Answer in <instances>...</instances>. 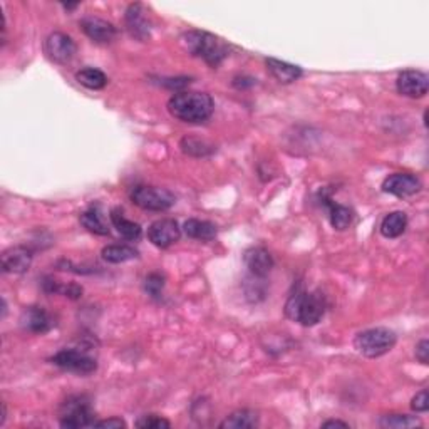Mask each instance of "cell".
Instances as JSON below:
<instances>
[{
  "label": "cell",
  "mask_w": 429,
  "mask_h": 429,
  "mask_svg": "<svg viewBox=\"0 0 429 429\" xmlns=\"http://www.w3.org/2000/svg\"><path fill=\"white\" fill-rule=\"evenodd\" d=\"M214 102L210 94L197 91H180L168 101V111L173 118L190 125H200L213 114Z\"/></svg>",
  "instance_id": "obj_1"
},
{
  "label": "cell",
  "mask_w": 429,
  "mask_h": 429,
  "mask_svg": "<svg viewBox=\"0 0 429 429\" xmlns=\"http://www.w3.org/2000/svg\"><path fill=\"white\" fill-rule=\"evenodd\" d=\"M325 307H327V302H325L324 293H320L319 290H313V292L297 290L287 300L285 316L290 320L299 322L304 327H312V325L319 324L324 317Z\"/></svg>",
  "instance_id": "obj_2"
},
{
  "label": "cell",
  "mask_w": 429,
  "mask_h": 429,
  "mask_svg": "<svg viewBox=\"0 0 429 429\" xmlns=\"http://www.w3.org/2000/svg\"><path fill=\"white\" fill-rule=\"evenodd\" d=\"M180 42L186 53L203 59L206 64L212 67L220 66L228 55V46L220 37H214L208 33L190 30L181 35Z\"/></svg>",
  "instance_id": "obj_3"
},
{
  "label": "cell",
  "mask_w": 429,
  "mask_h": 429,
  "mask_svg": "<svg viewBox=\"0 0 429 429\" xmlns=\"http://www.w3.org/2000/svg\"><path fill=\"white\" fill-rule=\"evenodd\" d=\"M396 343L397 336L394 331L387 327H374L357 334L354 347L357 349V352L369 357V359H376V357L387 354Z\"/></svg>",
  "instance_id": "obj_4"
},
{
  "label": "cell",
  "mask_w": 429,
  "mask_h": 429,
  "mask_svg": "<svg viewBox=\"0 0 429 429\" xmlns=\"http://www.w3.org/2000/svg\"><path fill=\"white\" fill-rule=\"evenodd\" d=\"M61 426L67 429L94 428L96 414L91 408V401L87 396H73L61 406L59 414Z\"/></svg>",
  "instance_id": "obj_5"
},
{
  "label": "cell",
  "mask_w": 429,
  "mask_h": 429,
  "mask_svg": "<svg viewBox=\"0 0 429 429\" xmlns=\"http://www.w3.org/2000/svg\"><path fill=\"white\" fill-rule=\"evenodd\" d=\"M131 201L148 212H166L176 203V197L166 188L140 185L131 192Z\"/></svg>",
  "instance_id": "obj_6"
},
{
  "label": "cell",
  "mask_w": 429,
  "mask_h": 429,
  "mask_svg": "<svg viewBox=\"0 0 429 429\" xmlns=\"http://www.w3.org/2000/svg\"><path fill=\"white\" fill-rule=\"evenodd\" d=\"M51 363L64 371L75 372V374H91L98 369L96 359L79 349H62L53 356Z\"/></svg>",
  "instance_id": "obj_7"
},
{
  "label": "cell",
  "mask_w": 429,
  "mask_h": 429,
  "mask_svg": "<svg viewBox=\"0 0 429 429\" xmlns=\"http://www.w3.org/2000/svg\"><path fill=\"white\" fill-rule=\"evenodd\" d=\"M44 51L47 57L55 64H69L74 59L77 46L71 35L64 33H53L44 42Z\"/></svg>",
  "instance_id": "obj_8"
},
{
  "label": "cell",
  "mask_w": 429,
  "mask_h": 429,
  "mask_svg": "<svg viewBox=\"0 0 429 429\" xmlns=\"http://www.w3.org/2000/svg\"><path fill=\"white\" fill-rule=\"evenodd\" d=\"M181 237V228L176 220L173 218H163V220H156L154 223L149 225L148 228V240L154 247L158 248H168L176 244Z\"/></svg>",
  "instance_id": "obj_9"
},
{
  "label": "cell",
  "mask_w": 429,
  "mask_h": 429,
  "mask_svg": "<svg viewBox=\"0 0 429 429\" xmlns=\"http://www.w3.org/2000/svg\"><path fill=\"white\" fill-rule=\"evenodd\" d=\"M423 188V183L416 174L394 173L383 183V192L394 194L397 198H409Z\"/></svg>",
  "instance_id": "obj_10"
},
{
  "label": "cell",
  "mask_w": 429,
  "mask_h": 429,
  "mask_svg": "<svg viewBox=\"0 0 429 429\" xmlns=\"http://www.w3.org/2000/svg\"><path fill=\"white\" fill-rule=\"evenodd\" d=\"M397 93L403 94L406 98L419 99L428 94L429 89V79L428 75L421 71H404L399 74L396 81Z\"/></svg>",
  "instance_id": "obj_11"
},
{
  "label": "cell",
  "mask_w": 429,
  "mask_h": 429,
  "mask_svg": "<svg viewBox=\"0 0 429 429\" xmlns=\"http://www.w3.org/2000/svg\"><path fill=\"white\" fill-rule=\"evenodd\" d=\"M79 26H81L82 33L96 44H109L118 35V29L113 24L101 17H94V15H87L79 22Z\"/></svg>",
  "instance_id": "obj_12"
},
{
  "label": "cell",
  "mask_w": 429,
  "mask_h": 429,
  "mask_svg": "<svg viewBox=\"0 0 429 429\" xmlns=\"http://www.w3.org/2000/svg\"><path fill=\"white\" fill-rule=\"evenodd\" d=\"M21 325L24 331L33 334H46L55 325L54 317L42 307H29L22 312Z\"/></svg>",
  "instance_id": "obj_13"
},
{
  "label": "cell",
  "mask_w": 429,
  "mask_h": 429,
  "mask_svg": "<svg viewBox=\"0 0 429 429\" xmlns=\"http://www.w3.org/2000/svg\"><path fill=\"white\" fill-rule=\"evenodd\" d=\"M126 27L129 34L138 41H146L151 35V22L146 17V10L141 3H131L126 10Z\"/></svg>",
  "instance_id": "obj_14"
},
{
  "label": "cell",
  "mask_w": 429,
  "mask_h": 429,
  "mask_svg": "<svg viewBox=\"0 0 429 429\" xmlns=\"http://www.w3.org/2000/svg\"><path fill=\"white\" fill-rule=\"evenodd\" d=\"M33 264V252L27 247H12L2 253V270L6 273H26Z\"/></svg>",
  "instance_id": "obj_15"
},
{
  "label": "cell",
  "mask_w": 429,
  "mask_h": 429,
  "mask_svg": "<svg viewBox=\"0 0 429 429\" xmlns=\"http://www.w3.org/2000/svg\"><path fill=\"white\" fill-rule=\"evenodd\" d=\"M244 262L253 277H262V279L268 275L270 270L273 268V258L264 247L248 248L244 253Z\"/></svg>",
  "instance_id": "obj_16"
},
{
  "label": "cell",
  "mask_w": 429,
  "mask_h": 429,
  "mask_svg": "<svg viewBox=\"0 0 429 429\" xmlns=\"http://www.w3.org/2000/svg\"><path fill=\"white\" fill-rule=\"evenodd\" d=\"M265 64H267L268 73L272 74L280 84H292V82H295L302 75V69L299 66L289 64V62L279 61V59L270 57L265 61Z\"/></svg>",
  "instance_id": "obj_17"
},
{
  "label": "cell",
  "mask_w": 429,
  "mask_h": 429,
  "mask_svg": "<svg viewBox=\"0 0 429 429\" xmlns=\"http://www.w3.org/2000/svg\"><path fill=\"white\" fill-rule=\"evenodd\" d=\"M111 221H113L114 228L118 230L119 235H121L122 238H126V240L134 241L141 237V233H143L141 225L136 223V221L128 220V218L122 214V212L119 208H114L113 212H111Z\"/></svg>",
  "instance_id": "obj_18"
},
{
  "label": "cell",
  "mask_w": 429,
  "mask_h": 429,
  "mask_svg": "<svg viewBox=\"0 0 429 429\" xmlns=\"http://www.w3.org/2000/svg\"><path fill=\"white\" fill-rule=\"evenodd\" d=\"M408 214L404 212H391L381 221V233L386 238H397L406 232Z\"/></svg>",
  "instance_id": "obj_19"
},
{
  "label": "cell",
  "mask_w": 429,
  "mask_h": 429,
  "mask_svg": "<svg viewBox=\"0 0 429 429\" xmlns=\"http://www.w3.org/2000/svg\"><path fill=\"white\" fill-rule=\"evenodd\" d=\"M185 233L193 240H201V241H210L217 237V226L212 221L206 220H198V218H190L185 221Z\"/></svg>",
  "instance_id": "obj_20"
},
{
  "label": "cell",
  "mask_w": 429,
  "mask_h": 429,
  "mask_svg": "<svg viewBox=\"0 0 429 429\" xmlns=\"http://www.w3.org/2000/svg\"><path fill=\"white\" fill-rule=\"evenodd\" d=\"M257 426L258 414L252 409H238L220 424L221 429H252Z\"/></svg>",
  "instance_id": "obj_21"
},
{
  "label": "cell",
  "mask_w": 429,
  "mask_h": 429,
  "mask_svg": "<svg viewBox=\"0 0 429 429\" xmlns=\"http://www.w3.org/2000/svg\"><path fill=\"white\" fill-rule=\"evenodd\" d=\"M79 221H81V225L84 226L87 232L94 233V235H109V228L104 223V218H102L99 206H93V208L82 212L79 214Z\"/></svg>",
  "instance_id": "obj_22"
},
{
  "label": "cell",
  "mask_w": 429,
  "mask_h": 429,
  "mask_svg": "<svg viewBox=\"0 0 429 429\" xmlns=\"http://www.w3.org/2000/svg\"><path fill=\"white\" fill-rule=\"evenodd\" d=\"M102 260L107 264H125V262L134 260L140 255L136 248L129 247V245H107L101 252Z\"/></svg>",
  "instance_id": "obj_23"
},
{
  "label": "cell",
  "mask_w": 429,
  "mask_h": 429,
  "mask_svg": "<svg viewBox=\"0 0 429 429\" xmlns=\"http://www.w3.org/2000/svg\"><path fill=\"white\" fill-rule=\"evenodd\" d=\"M329 201V217H331V225L339 232L343 230H347L349 226L352 225V220H354V212H352L349 206L334 203V201Z\"/></svg>",
  "instance_id": "obj_24"
},
{
  "label": "cell",
  "mask_w": 429,
  "mask_h": 429,
  "mask_svg": "<svg viewBox=\"0 0 429 429\" xmlns=\"http://www.w3.org/2000/svg\"><path fill=\"white\" fill-rule=\"evenodd\" d=\"M75 81L81 86L87 87V89L99 91L107 84V75L102 71L96 69V67H84L79 73H75Z\"/></svg>",
  "instance_id": "obj_25"
},
{
  "label": "cell",
  "mask_w": 429,
  "mask_h": 429,
  "mask_svg": "<svg viewBox=\"0 0 429 429\" xmlns=\"http://www.w3.org/2000/svg\"><path fill=\"white\" fill-rule=\"evenodd\" d=\"M383 428H421V421L416 416L408 414H387L383 416L379 421Z\"/></svg>",
  "instance_id": "obj_26"
},
{
  "label": "cell",
  "mask_w": 429,
  "mask_h": 429,
  "mask_svg": "<svg viewBox=\"0 0 429 429\" xmlns=\"http://www.w3.org/2000/svg\"><path fill=\"white\" fill-rule=\"evenodd\" d=\"M181 149L186 154H192V156H206L213 151V146L206 145L205 141L194 140V138H185L181 141Z\"/></svg>",
  "instance_id": "obj_27"
},
{
  "label": "cell",
  "mask_w": 429,
  "mask_h": 429,
  "mask_svg": "<svg viewBox=\"0 0 429 429\" xmlns=\"http://www.w3.org/2000/svg\"><path fill=\"white\" fill-rule=\"evenodd\" d=\"M163 289H165V277L161 273H149L145 279L146 293L153 297V299H158L161 295Z\"/></svg>",
  "instance_id": "obj_28"
},
{
  "label": "cell",
  "mask_w": 429,
  "mask_h": 429,
  "mask_svg": "<svg viewBox=\"0 0 429 429\" xmlns=\"http://www.w3.org/2000/svg\"><path fill=\"white\" fill-rule=\"evenodd\" d=\"M136 428L140 429H168L172 428V423L168 419L161 418L158 414L143 416L141 419L136 421Z\"/></svg>",
  "instance_id": "obj_29"
},
{
  "label": "cell",
  "mask_w": 429,
  "mask_h": 429,
  "mask_svg": "<svg viewBox=\"0 0 429 429\" xmlns=\"http://www.w3.org/2000/svg\"><path fill=\"white\" fill-rule=\"evenodd\" d=\"M411 408H412V411H416V412H426L428 411L429 409V396H428L426 389H423V391L418 392V394L412 397Z\"/></svg>",
  "instance_id": "obj_30"
},
{
  "label": "cell",
  "mask_w": 429,
  "mask_h": 429,
  "mask_svg": "<svg viewBox=\"0 0 429 429\" xmlns=\"http://www.w3.org/2000/svg\"><path fill=\"white\" fill-rule=\"evenodd\" d=\"M94 428H104V429H121L126 428V423L121 418H109V419H102L96 421L94 423Z\"/></svg>",
  "instance_id": "obj_31"
},
{
  "label": "cell",
  "mask_w": 429,
  "mask_h": 429,
  "mask_svg": "<svg viewBox=\"0 0 429 429\" xmlns=\"http://www.w3.org/2000/svg\"><path fill=\"white\" fill-rule=\"evenodd\" d=\"M416 359H418L419 363L428 364V360H429V340L428 339H423L418 345H416Z\"/></svg>",
  "instance_id": "obj_32"
},
{
  "label": "cell",
  "mask_w": 429,
  "mask_h": 429,
  "mask_svg": "<svg viewBox=\"0 0 429 429\" xmlns=\"http://www.w3.org/2000/svg\"><path fill=\"white\" fill-rule=\"evenodd\" d=\"M61 293H64V295L69 297V299H79V297L82 295V287H79V285L75 284L62 285Z\"/></svg>",
  "instance_id": "obj_33"
},
{
  "label": "cell",
  "mask_w": 429,
  "mask_h": 429,
  "mask_svg": "<svg viewBox=\"0 0 429 429\" xmlns=\"http://www.w3.org/2000/svg\"><path fill=\"white\" fill-rule=\"evenodd\" d=\"M163 84L170 89H181V87L188 86L190 84V79L188 77H176V79H165Z\"/></svg>",
  "instance_id": "obj_34"
},
{
  "label": "cell",
  "mask_w": 429,
  "mask_h": 429,
  "mask_svg": "<svg viewBox=\"0 0 429 429\" xmlns=\"http://www.w3.org/2000/svg\"><path fill=\"white\" fill-rule=\"evenodd\" d=\"M322 428H349V423H344V421L339 419H332V421H325L322 424Z\"/></svg>",
  "instance_id": "obj_35"
},
{
  "label": "cell",
  "mask_w": 429,
  "mask_h": 429,
  "mask_svg": "<svg viewBox=\"0 0 429 429\" xmlns=\"http://www.w3.org/2000/svg\"><path fill=\"white\" fill-rule=\"evenodd\" d=\"M79 3H62V7H64L66 10H73V9H75V7H77Z\"/></svg>",
  "instance_id": "obj_36"
}]
</instances>
